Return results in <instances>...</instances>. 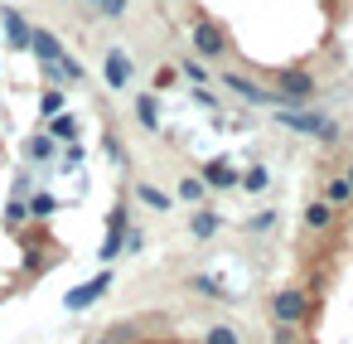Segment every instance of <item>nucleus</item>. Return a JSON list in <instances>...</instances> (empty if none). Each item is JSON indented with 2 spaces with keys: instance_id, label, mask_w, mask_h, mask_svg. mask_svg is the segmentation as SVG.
<instances>
[{
  "instance_id": "nucleus-1",
  "label": "nucleus",
  "mask_w": 353,
  "mask_h": 344,
  "mask_svg": "<svg viewBox=\"0 0 353 344\" xmlns=\"http://www.w3.org/2000/svg\"><path fill=\"white\" fill-rule=\"evenodd\" d=\"M305 310H310V291H305L300 281L276 286V291H271V300H266V320H271V325H300V320H305Z\"/></svg>"
},
{
  "instance_id": "nucleus-2",
  "label": "nucleus",
  "mask_w": 353,
  "mask_h": 344,
  "mask_svg": "<svg viewBox=\"0 0 353 344\" xmlns=\"http://www.w3.org/2000/svg\"><path fill=\"white\" fill-rule=\"evenodd\" d=\"M266 78H271V97H276V102H285V107L310 102V97L319 93L314 73H305V68H276V73H266Z\"/></svg>"
},
{
  "instance_id": "nucleus-3",
  "label": "nucleus",
  "mask_w": 353,
  "mask_h": 344,
  "mask_svg": "<svg viewBox=\"0 0 353 344\" xmlns=\"http://www.w3.org/2000/svg\"><path fill=\"white\" fill-rule=\"evenodd\" d=\"M290 131H305V136H324V141H334L339 136V126L329 122V117H319V112H300V107H285V112H276Z\"/></svg>"
},
{
  "instance_id": "nucleus-4",
  "label": "nucleus",
  "mask_w": 353,
  "mask_h": 344,
  "mask_svg": "<svg viewBox=\"0 0 353 344\" xmlns=\"http://www.w3.org/2000/svg\"><path fill=\"white\" fill-rule=\"evenodd\" d=\"M194 49H199L203 59H223V54H228V39H223V30H218L213 20H199V25H194Z\"/></svg>"
},
{
  "instance_id": "nucleus-5",
  "label": "nucleus",
  "mask_w": 353,
  "mask_h": 344,
  "mask_svg": "<svg viewBox=\"0 0 353 344\" xmlns=\"http://www.w3.org/2000/svg\"><path fill=\"white\" fill-rule=\"evenodd\" d=\"M334 218H339V209H329L324 199H310V204H305V238L329 233V228H334Z\"/></svg>"
},
{
  "instance_id": "nucleus-6",
  "label": "nucleus",
  "mask_w": 353,
  "mask_h": 344,
  "mask_svg": "<svg viewBox=\"0 0 353 344\" xmlns=\"http://www.w3.org/2000/svg\"><path fill=\"white\" fill-rule=\"evenodd\" d=\"M131 73H136L131 54L112 49V54H107V64H102V78H107V88H126V83H131Z\"/></svg>"
},
{
  "instance_id": "nucleus-7",
  "label": "nucleus",
  "mask_w": 353,
  "mask_h": 344,
  "mask_svg": "<svg viewBox=\"0 0 353 344\" xmlns=\"http://www.w3.org/2000/svg\"><path fill=\"white\" fill-rule=\"evenodd\" d=\"M319 199H324L329 209H339V213H343V209H353V184H348L343 175H329V180L319 184Z\"/></svg>"
},
{
  "instance_id": "nucleus-8",
  "label": "nucleus",
  "mask_w": 353,
  "mask_h": 344,
  "mask_svg": "<svg viewBox=\"0 0 353 344\" xmlns=\"http://www.w3.org/2000/svg\"><path fill=\"white\" fill-rule=\"evenodd\" d=\"M223 83H228V93H237V97H247V102H276L271 88H261V83H252V78H242V73H223Z\"/></svg>"
},
{
  "instance_id": "nucleus-9",
  "label": "nucleus",
  "mask_w": 353,
  "mask_h": 344,
  "mask_svg": "<svg viewBox=\"0 0 353 344\" xmlns=\"http://www.w3.org/2000/svg\"><path fill=\"white\" fill-rule=\"evenodd\" d=\"M30 49L39 54V64H59V59H63V44L54 39V30H34V35H30Z\"/></svg>"
},
{
  "instance_id": "nucleus-10",
  "label": "nucleus",
  "mask_w": 353,
  "mask_h": 344,
  "mask_svg": "<svg viewBox=\"0 0 353 344\" xmlns=\"http://www.w3.org/2000/svg\"><path fill=\"white\" fill-rule=\"evenodd\" d=\"M199 175H203V184H218V189H237V170H232L228 160H208V165H203Z\"/></svg>"
},
{
  "instance_id": "nucleus-11",
  "label": "nucleus",
  "mask_w": 353,
  "mask_h": 344,
  "mask_svg": "<svg viewBox=\"0 0 353 344\" xmlns=\"http://www.w3.org/2000/svg\"><path fill=\"white\" fill-rule=\"evenodd\" d=\"M107 286H112V271H102L97 281H88V286H78V291H68V310H83V305H88V300H97V296H102Z\"/></svg>"
},
{
  "instance_id": "nucleus-12",
  "label": "nucleus",
  "mask_w": 353,
  "mask_h": 344,
  "mask_svg": "<svg viewBox=\"0 0 353 344\" xmlns=\"http://www.w3.org/2000/svg\"><path fill=\"white\" fill-rule=\"evenodd\" d=\"M136 117L145 131H160V93H141L136 97Z\"/></svg>"
},
{
  "instance_id": "nucleus-13",
  "label": "nucleus",
  "mask_w": 353,
  "mask_h": 344,
  "mask_svg": "<svg viewBox=\"0 0 353 344\" xmlns=\"http://www.w3.org/2000/svg\"><path fill=\"white\" fill-rule=\"evenodd\" d=\"M218 228H223V218H218L213 209H194V218H189V233H194V238H203V242H208Z\"/></svg>"
},
{
  "instance_id": "nucleus-14",
  "label": "nucleus",
  "mask_w": 353,
  "mask_h": 344,
  "mask_svg": "<svg viewBox=\"0 0 353 344\" xmlns=\"http://www.w3.org/2000/svg\"><path fill=\"white\" fill-rule=\"evenodd\" d=\"M199 344H242V334H237L228 320H213V325L203 329V339H199Z\"/></svg>"
},
{
  "instance_id": "nucleus-15",
  "label": "nucleus",
  "mask_w": 353,
  "mask_h": 344,
  "mask_svg": "<svg viewBox=\"0 0 353 344\" xmlns=\"http://www.w3.org/2000/svg\"><path fill=\"white\" fill-rule=\"evenodd\" d=\"M179 199H184V204H203V199H208L203 175H184V180H179Z\"/></svg>"
},
{
  "instance_id": "nucleus-16",
  "label": "nucleus",
  "mask_w": 353,
  "mask_h": 344,
  "mask_svg": "<svg viewBox=\"0 0 353 344\" xmlns=\"http://www.w3.org/2000/svg\"><path fill=\"white\" fill-rule=\"evenodd\" d=\"M49 136H54V141H73V136H78V117H73V112H59V117L49 122Z\"/></svg>"
},
{
  "instance_id": "nucleus-17",
  "label": "nucleus",
  "mask_w": 353,
  "mask_h": 344,
  "mask_svg": "<svg viewBox=\"0 0 353 344\" xmlns=\"http://www.w3.org/2000/svg\"><path fill=\"white\" fill-rule=\"evenodd\" d=\"M6 30H10V44H30V35H34V30H25V20L15 10H6Z\"/></svg>"
},
{
  "instance_id": "nucleus-18",
  "label": "nucleus",
  "mask_w": 353,
  "mask_h": 344,
  "mask_svg": "<svg viewBox=\"0 0 353 344\" xmlns=\"http://www.w3.org/2000/svg\"><path fill=\"white\" fill-rule=\"evenodd\" d=\"M271 344H305L300 325H271Z\"/></svg>"
},
{
  "instance_id": "nucleus-19",
  "label": "nucleus",
  "mask_w": 353,
  "mask_h": 344,
  "mask_svg": "<svg viewBox=\"0 0 353 344\" xmlns=\"http://www.w3.org/2000/svg\"><path fill=\"white\" fill-rule=\"evenodd\" d=\"M179 73H184V78H189V83H199V88H203V83H208V78H213V73H208V68H203V64H199V59H184V64H179Z\"/></svg>"
},
{
  "instance_id": "nucleus-20",
  "label": "nucleus",
  "mask_w": 353,
  "mask_h": 344,
  "mask_svg": "<svg viewBox=\"0 0 353 344\" xmlns=\"http://www.w3.org/2000/svg\"><path fill=\"white\" fill-rule=\"evenodd\" d=\"M49 155H54V136L44 131V136H34V141H30V160H49Z\"/></svg>"
},
{
  "instance_id": "nucleus-21",
  "label": "nucleus",
  "mask_w": 353,
  "mask_h": 344,
  "mask_svg": "<svg viewBox=\"0 0 353 344\" xmlns=\"http://www.w3.org/2000/svg\"><path fill=\"white\" fill-rule=\"evenodd\" d=\"M136 189H141V199H145L150 209H170V194H165V189H155V184H136Z\"/></svg>"
},
{
  "instance_id": "nucleus-22",
  "label": "nucleus",
  "mask_w": 353,
  "mask_h": 344,
  "mask_svg": "<svg viewBox=\"0 0 353 344\" xmlns=\"http://www.w3.org/2000/svg\"><path fill=\"white\" fill-rule=\"evenodd\" d=\"M242 184H247V194H261V189H266V170H247Z\"/></svg>"
},
{
  "instance_id": "nucleus-23",
  "label": "nucleus",
  "mask_w": 353,
  "mask_h": 344,
  "mask_svg": "<svg viewBox=\"0 0 353 344\" xmlns=\"http://www.w3.org/2000/svg\"><path fill=\"white\" fill-rule=\"evenodd\" d=\"M165 88H174V68H155V93H165Z\"/></svg>"
},
{
  "instance_id": "nucleus-24",
  "label": "nucleus",
  "mask_w": 353,
  "mask_h": 344,
  "mask_svg": "<svg viewBox=\"0 0 353 344\" xmlns=\"http://www.w3.org/2000/svg\"><path fill=\"white\" fill-rule=\"evenodd\" d=\"M59 107H63V93H44V117H59Z\"/></svg>"
},
{
  "instance_id": "nucleus-25",
  "label": "nucleus",
  "mask_w": 353,
  "mask_h": 344,
  "mask_svg": "<svg viewBox=\"0 0 353 344\" xmlns=\"http://www.w3.org/2000/svg\"><path fill=\"white\" fill-rule=\"evenodd\" d=\"M131 344H194V339H160V334H150V329H145V334H141V339H131Z\"/></svg>"
},
{
  "instance_id": "nucleus-26",
  "label": "nucleus",
  "mask_w": 353,
  "mask_h": 344,
  "mask_svg": "<svg viewBox=\"0 0 353 344\" xmlns=\"http://www.w3.org/2000/svg\"><path fill=\"white\" fill-rule=\"evenodd\" d=\"M97 6H102V15H112V20L126 15V0H97Z\"/></svg>"
},
{
  "instance_id": "nucleus-27",
  "label": "nucleus",
  "mask_w": 353,
  "mask_h": 344,
  "mask_svg": "<svg viewBox=\"0 0 353 344\" xmlns=\"http://www.w3.org/2000/svg\"><path fill=\"white\" fill-rule=\"evenodd\" d=\"M6 223H25V204H10L6 209Z\"/></svg>"
},
{
  "instance_id": "nucleus-28",
  "label": "nucleus",
  "mask_w": 353,
  "mask_h": 344,
  "mask_svg": "<svg viewBox=\"0 0 353 344\" xmlns=\"http://www.w3.org/2000/svg\"><path fill=\"white\" fill-rule=\"evenodd\" d=\"M343 180H348V184H353V160H348V170H343Z\"/></svg>"
},
{
  "instance_id": "nucleus-29",
  "label": "nucleus",
  "mask_w": 353,
  "mask_h": 344,
  "mask_svg": "<svg viewBox=\"0 0 353 344\" xmlns=\"http://www.w3.org/2000/svg\"><path fill=\"white\" fill-rule=\"evenodd\" d=\"M92 6H97V0H92Z\"/></svg>"
}]
</instances>
